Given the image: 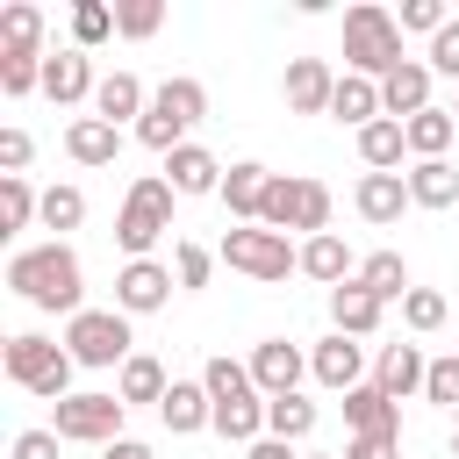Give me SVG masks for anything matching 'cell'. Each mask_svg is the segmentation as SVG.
<instances>
[{"mask_svg": "<svg viewBox=\"0 0 459 459\" xmlns=\"http://www.w3.org/2000/svg\"><path fill=\"white\" fill-rule=\"evenodd\" d=\"M7 287L29 301V308H43V316H79L86 301V273H79V251L65 244V237H50V244H29V251H14L7 258Z\"/></svg>", "mask_w": 459, "mask_h": 459, "instance_id": "1", "label": "cell"}, {"mask_svg": "<svg viewBox=\"0 0 459 459\" xmlns=\"http://www.w3.org/2000/svg\"><path fill=\"white\" fill-rule=\"evenodd\" d=\"M344 65H351L359 79H387L394 65H409V57H402V22H394L380 0L344 7Z\"/></svg>", "mask_w": 459, "mask_h": 459, "instance_id": "2", "label": "cell"}, {"mask_svg": "<svg viewBox=\"0 0 459 459\" xmlns=\"http://www.w3.org/2000/svg\"><path fill=\"white\" fill-rule=\"evenodd\" d=\"M201 115H208V86H201V79H165V86L151 93L143 122H136V143H143V151H158V158H172Z\"/></svg>", "mask_w": 459, "mask_h": 459, "instance_id": "3", "label": "cell"}, {"mask_svg": "<svg viewBox=\"0 0 459 459\" xmlns=\"http://www.w3.org/2000/svg\"><path fill=\"white\" fill-rule=\"evenodd\" d=\"M165 230H172V179H165V172L129 179L122 215H115V244H122L129 258H151V244H158Z\"/></svg>", "mask_w": 459, "mask_h": 459, "instance_id": "4", "label": "cell"}, {"mask_svg": "<svg viewBox=\"0 0 459 459\" xmlns=\"http://www.w3.org/2000/svg\"><path fill=\"white\" fill-rule=\"evenodd\" d=\"M72 373H79V359H72L65 344H50L43 330L7 337V380H14V387L43 394V402H65V394H72Z\"/></svg>", "mask_w": 459, "mask_h": 459, "instance_id": "5", "label": "cell"}, {"mask_svg": "<svg viewBox=\"0 0 459 459\" xmlns=\"http://www.w3.org/2000/svg\"><path fill=\"white\" fill-rule=\"evenodd\" d=\"M258 222H265V230H280V237H287V230L323 237V230H330V186H323V179H308V172H273Z\"/></svg>", "mask_w": 459, "mask_h": 459, "instance_id": "6", "label": "cell"}, {"mask_svg": "<svg viewBox=\"0 0 459 459\" xmlns=\"http://www.w3.org/2000/svg\"><path fill=\"white\" fill-rule=\"evenodd\" d=\"M215 258L230 265V273H244V280H287V273H301V251L280 237V230H265V222H244V230H222V244H215Z\"/></svg>", "mask_w": 459, "mask_h": 459, "instance_id": "7", "label": "cell"}, {"mask_svg": "<svg viewBox=\"0 0 459 459\" xmlns=\"http://www.w3.org/2000/svg\"><path fill=\"white\" fill-rule=\"evenodd\" d=\"M129 344H136V337H129V316H122V308H79V316L65 323V351H72L79 366H93V373H100V366L122 373V366L136 359Z\"/></svg>", "mask_w": 459, "mask_h": 459, "instance_id": "8", "label": "cell"}, {"mask_svg": "<svg viewBox=\"0 0 459 459\" xmlns=\"http://www.w3.org/2000/svg\"><path fill=\"white\" fill-rule=\"evenodd\" d=\"M122 416H129L122 394H65L50 430H57L65 445H100V452H108V445L122 437Z\"/></svg>", "mask_w": 459, "mask_h": 459, "instance_id": "9", "label": "cell"}, {"mask_svg": "<svg viewBox=\"0 0 459 459\" xmlns=\"http://www.w3.org/2000/svg\"><path fill=\"white\" fill-rule=\"evenodd\" d=\"M165 301H172V265L129 258V265L115 273V308H122V316H151V308H165Z\"/></svg>", "mask_w": 459, "mask_h": 459, "instance_id": "10", "label": "cell"}, {"mask_svg": "<svg viewBox=\"0 0 459 459\" xmlns=\"http://www.w3.org/2000/svg\"><path fill=\"white\" fill-rule=\"evenodd\" d=\"M301 373H308V351L287 344V337H265V344L251 351V380H258L265 402H273V394H301Z\"/></svg>", "mask_w": 459, "mask_h": 459, "instance_id": "11", "label": "cell"}, {"mask_svg": "<svg viewBox=\"0 0 459 459\" xmlns=\"http://www.w3.org/2000/svg\"><path fill=\"white\" fill-rule=\"evenodd\" d=\"M308 373H316L323 387L351 394V387H366V344H359V337H344V330H330V337L308 351Z\"/></svg>", "mask_w": 459, "mask_h": 459, "instance_id": "12", "label": "cell"}, {"mask_svg": "<svg viewBox=\"0 0 459 459\" xmlns=\"http://www.w3.org/2000/svg\"><path fill=\"white\" fill-rule=\"evenodd\" d=\"M351 208H359L373 230L402 222V208H416V201H409V172H359V186H351Z\"/></svg>", "mask_w": 459, "mask_h": 459, "instance_id": "13", "label": "cell"}, {"mask_svg": "<svg viewBox=\"0 0 459 459\" xmlns=\"http://www.w3.org/2000/svg\"><path fill=\"white\" fill-rule=\"evenodd\" d=\"M280 93H287V115H330L337 72H330L323 57H294V65H287V79H280Z\"/></svg>", "mask_w": 459, "mask_h": 459, "instance_id": "14", "label": "cell"}, {"mask_svg": "<svg viewBox=\"0 0 459 459\" xmlns=\"http://www.w3.org/2000/svg\"><path fill=\"white\" fill-rule=\"evenodd\" d=\"M423 380H430V359H423L416 344H380V359H373V387H380L387 402L423 394Z\"/></svg>", "mask_w": 459, "mask_h": 459, "instance_id": "15", "label": "cell"}, {"mask_svg": "<svg viewBox=\"0 0 459 459\" xmlns=\"http://www.w3.org/2000/svg\"><path fill=\"white\" fill-rule=\"evenodd\" d=\"M43 93H50L57 108H79V100H93V93H100V79H93V57H86V50H57V57H43Z\"/></svg>", "mask_w": 459, "mask_h": 459, "instance_id": "16", "label": "cell"}, {"mask_svg": "<svg viewBox=\"0 0 459 459\" xmlns=\"http://www.w3.org/2000/svg\"><path fill=\"white\" fill-rule=\"evenodd\" d=\"M430 65L423 57H409V65H394L387 79H380V108H387V122H409V115H423L430 108Z\"/></svg>", "mask_w": 459, "mask_h": 459, "instance_id": "17", "label": "cell"}, {"mask_svg": "<svg viewBox=\"0 0 459 459\" xmlns=\"http://www.w3.org/2000/svg\"><path fill=\"white\" fill-rule=\"evenodd\" d=\"M265 186H273V172L258 165V158H237L230 172H222V208H230V222H258V208H265Z\"/></svg>", "mask_w": 459, "mask_h": 459, "instance_id": "18", "label": "cell"}, {"mask_svg": "<svg viewBox=\"0 0 459 459\" xmlns=\"http://www.w3.org/2000/svg\"><path fill=\"white\" fill-rule=\"evenodd\" d=\"M158 423H165L172 437L215 430V402H208V387H201V380H172V394L158 402Z\"/></svg>", "mask_w": 459, "mask_h": 459, "instance_id": "19", "label": "cell"}, {"mask_svg": "<svg viewBox=\"0 0 459 459\" xmlns=\"http://www.w3.org/2000/svg\"><path fill=\"white\" fill-rule=\"evenodd\" d=\"M222 158L215 151H201V143H179L172 158H165V179H172V194H222Z\"/></svg>", "mask_w": 459, "mask_h": 459, "instance_id": "20", "label": "cell"}, {"mask_svg": "<svg viewBox=\"0 0 459 459\" xmlns=\"http://www.w3.org/2000/svg\"><path fill=\"white\" fill-rule=\"evenodd\" d=\"M301 273L323 280V287H344V280H359V258H351V244H344L337 230H323V237L301 244Z\"/></svg>", "mask_w": 459, "mask_h": 459, "instance_id": "21", "label": "cell"}, {"mask_svg": "<svg viewBox=\"0 0 459 459\" xmlns=\"http://www.w3.org/2000/svg\"><path fill=\"white\" fill-rule=\"evenodd\" d=\"M380 316H387V301H380V294H366L359 280L330 287V323H337L344 337H373V330H380Z\"/></svg>", "mask_w": 459, "mask_h": 459, "instance_id": "22", "label": "cell"}, {"mask_svg": "<svg viewBox=\"0 0 459 459\" xmlns=\"http://www.w3.org/2000/svg\"><path fill=\"white\" fill-rule=\"evenodd\" d=\"M344 430L351 437H380V430H402V402H387L373 380L344 394Z\"/></svg>", "mask_w": 459, "mask_h": 459, "instance_id": "23", "label": "cell"}, {"mask_svg": "<svg viewBox=\"0 0 459 459\" xmlns=\"http://www.w3.org/2000/svg\"><path fill=\"white\" fill-rule=\"evenodd\" d=\"M143 108H151V93H143V79H136V72H108V79H100V93H93V115H100V122H115V129H122V122H143Z\"/></svg>", "mask_w": 459, "mask_h": 459, "instance_id": "24", "label": "cell"}, {"mask_svg": "<svg viewBox=\"0 0 459 459\" xmlns=\"http://www.w3.org/2000/svg\"><path fill=\"white\" fill-rule=\"evenodd\" d=\"M65 151H72V165H115V158H122V129L100 122V115H79V122L65 129Z\"/></svg>", "mask_w": 459, "mask_h": 459, "instance_id": "25", "label": "cell"}, {"mask_svg": "<svg viewBox=\"0 0 459 459\" xmlns=\"http://www.w3.org/2000/svg\"><path fill=\"white\" fill-rule=\"evenodd\" d=\"M330 115L337 122H351V129H366V122H380L387 108H380V79H359V72H337V93H330Z\"/></svg>", "mask_w": 459, "mask_h": 459, "instance_id": "26", "label": "cell"}, {"mask_svg": "<svg viewBox=\"0 0 459 459\" xmlns=\"http://www.w3.org/2000/svg\"><path fill=\"white\" fill-rule=\"evenodd\" d=\"M359 158H366V172H394V165L409 158V129L387 122V115L366 122V129H359Z\"/></svg>", "mask_w": 459, "mask_h": 459, "instance_id": "27", "label": "cell"}, {"mask_svg": "<svg viewBox=\"0 0 459 459\" xmlns=\"http://www.w3.org/2000/svg\"><path fill=\"white\" fill-rule=\"evenodd\" d=\"M409 201H416V208H452V201H459V165H452V158H423V165L409 172Z\"/></svg>", "mask_w": 459, "mask_h": 459, "instance_id": "28", "label": "cell"}, {"mask_svg": "<svg viewBox=\"0 0 459 459\" xmlns=\"http://www.w3.org/2000/svg\"><path fill=\"white\" fill-rule=\"evenodd\" d=\"M115 394L136 409V402H165V394H172V380H165V366H158L151 351H136V359L115 373Z\"/></svg>", "mask_w": 459, "mask_h": 459, "instance_id": "29", "label": "cell"}, {"mask_svg": "<svg viewBox=\"0 0 459 459\" xmlns=\"http://www.w3.org/2000/svg\"><path fill=\"white\" fill-rule=\"evenodd\" d=\"M402 129H409V151H416V165H423V158H445V143L459 136L452 108H423V115H409Z\"/></svg>", "mask_w": 459, "mask_h": 459, "instance_id": "30", "label": "cell"}, {"mask_svg": "<svg viewBox=\"0 0 459 459\" xmlns=\"http://www.w3.org/2000/svg\"><path fill=\"white\" fill-rule=\"evenodd\" d=\"M359 287L380 294V301H409V265H402V251H373V258H359Z\"/></svg>", "mask_w": 459, "mask_h": 459, "instance_id": "31", "label": "cell"}, {"mask_svg": "<svg viewBox=\"0 0 459 459\" xmlns=\"http://www.w3.org/2000/svg\"><path fill=\"white\" fill-rule=\"evenodd\" d=\"M308 430H316V402H308V394H273V402H265V437L301 445Z\"/></svg>", "mask_w": 459, "mask_h": 459, "instance_id": "32", "label": "cell"}, {"mask_svg": "<svg viewBox=\"0 0 459 459\" xmlns=\"http://www.w3.org/2000/svg\"><path fill=\"white\" fill-rule=\"evenodd\" d=\"M36 43H43V14H36L29 0H14V7H0V50H29V57H43Z\"/></svg>", "mask_w": 459, "mask_h": 459, "instance_id": "33", "label": "cell"}, {"mask_svg": "<svg viewBox=\"0 0 459 459\" xmlns=\"http://www.w3.org/2000/svg\"><path fill=\"white\" fill-rule=\"evenodd\" d=\"M158 29H165V0H115V36L143 43V36H158Z\"/></svg>", "mask_w": 459, "mask_h": 459, "instance_id": "34", "label": "cell"}, {"mask_svg": "<svg viewBox=\"0 0 459 459\" xmlns=\"http://www.w3.org/2000/svg\"><path fill=\"white\" fill-rule=\"evenodd\" d=\"M115 36V7L108 0H79L72 7V50H93V43H108Z\"/></svg>", "mask_w": 459, "mask_h": 459, "instance_id": "35", "label": "cell"}, {"mask_svg": "<svg viewBox=\"0 0 459 459\" xmlns=\"http://www.w3.org/2000/svg\"><path fill=\"white\" fill-rule=\"evenodd\" d=\"M29 215H43V194L29 179H7L0 172V230H29Z\"/></svg>", "mask_w": 459, "mask_h": 459, "instance_id": "36", "label": "cell"}, {"mask_svg": "<svg viewBox=\"0 0 459 459\" xmlns=\"http://www.w3.org/2000/svg\"><path fill=\"white\" fill-rule=\"evenodd\" d=\"M36 86H43V57H29V50H0V93L22 100V93H36Z\"/></svg>", "mask_w": 459, "mask_h": 459, "instance_id": "37", "label": "cell"}, {"mask_svg": "<svg viewBox=\"0 0 459 459\" xmlns=\"http://www.w3.org/2000/svg\"><path fill=\"white\" fill-rule=\"evenodd\" d=\"M79 222H86V194H79V186H43V230L65 237V230H79Z\"/></svg>", "mask_w": 459, "mask_h": 459, "instance_id": "38", "label": "cell"}, {"mask_svg": "<svg viewBox=\"0 0 459 459\" xmlns=\"http://www.w3.org/2000/svg\"><path fill=\"white\" fill-rule=\"evenodd\" d=\"M402 323H409L416 337L445 330V294H437V287H409V301H402Z\"/></svg>", "mask_w": 459, "mask_h": 459, "instance_id": "39", "label": "cell"}, {"mask_svg": "<svg viewBox=\"0 0 459 459\" xmlns=\"http://www.w3.org/2000/svg\"><path fill=\"white\" fill-rule=\"evenodd\" d=\"M208 273H215V251H201V244H172V280L194 294V287H208Z\"/></svg>", "mask_w": 459, "mask_h": 459, "instance_id": "40", "label": "cell"}, {"mask_svg": "<svg viewBox=\"0 0 459 459\" xmlns=\"http://www.w3.org/2000/svg\"><path fill=\"white\" fill-rule=\"evenodd\" d=\"M423 402H437V409H459V351H445V359H430V380H423Z\"/></svg>", "mask_w": 459, "mask_h": 459, "instance_id": "41", "label": "cell"}, {"mask_svg": "<svg viewBox=\"0 0 459 459\" xmlns=\"http://www.w3.org/2000/svg\"><path fill=\"white\" fill-rule=\"evenodd\" d=\"M430 72H445V79H459V22H445L437 36H430V57H423Z\"/></svg>", "mask_w": 459, "mask_h": 459, "instance_id": "42", "label": "cell"}, {"mask_svg": "<svg viewBox=\"0 0 459 459\" xmlns=\"http://www.w3.org/2000/svg\"><path fill=\"white\" fill-rule=\"evenodd\" d=\"M394 22H402V29H423V36H437L452 14H445L437 0H402V14H394Z\"/></svg>", "mask_w": 459, "mask_h": 459, "instance_id": "43", "label": "cell"}, {"mask_svg": "<svg viewBox=\"0 0 459 459\" xmlns=\"http://www.w3.org/2000/svg\"><path fill=\"white\" fill-rule=\"evenodd\" d=\"M344 459H402V430H380V437H351Z\"/></svg>", "mask_w": 459, "mask_h": 459, "instance_id": "44", "label": "cell"}, {"mask_svg": "<svg viewBox=\"0 0 459 459\" xmlns=\"http://www.w3.org/2000/svg\"><path fill=\"white\" fill-rule=\"evenodd\" d=\"M29 129H0V165H7V179H22V165H29Z\"/></svg>", "mask_w": 459, "mask_h": 459, "instance_id": "45", "label": "cell"}, {"mask_svg": "<svg viewBox=\"0 0 459 459\" xmlns=\"http://www.w3.org/2000/svg\"><path fill=\"white\" fill-rule=\"evenodd\" d=\"M57 445H65L57 430H22L14 437V459H57Z\"/></svg>", "mask_w": 459, "mask_h": 459, "instance_id": "46", "label": "cell"}, {"mask_svg": "<svg viewBox=\"0 0 459 459\" xmlns=\"http://www.w3.org/2000/svg\"><path fill=\"white\" fill-rule=\"evenodd\" d=\"M244 459H301L287 437H258V445H244Z\"/></svg>", "mask_w": 459, "mask_h": 459, "instance_id": "47", "label": "cell"}, {"mask_svg": "<svg viewBox=\"0 0 459 459\" xmlns=\"http://www.w3.org/2000/svg\"><path fill=\"white\" fill-rule=\"evenodd\" d=\"M100 459H151V445H136V437H115Z\"/></svg>", "mask_w": 459, "mask_h": 459, "instance_id": "48", "label": "cell"}, {"mask_svg": "<svg viewBox=\"0 0 459 459\" xmlns=\"http://www.w3.org/2000/svg\"><path fill=\"white\" fill-rule=\"evenodd\" d=\"M301 459H330V452H301ZM337 459H344V452H337Z\"/></svg>", "mask_w": 459, "mask_h": 459, "instance_id": "49", "label": "cell"}, {"mask_svg": "<svg viewBox=\"0 0 459 459\" xmlns=\"http://www.w3.org/2000/svg\"><path fill=\"white\" fill-rule=\"evenodd\" d=\"M452 459H459V430H452Z\"/></svg>", "mask_w": 459, "mask_h": 459, "instance_id": "50", "label": "cell"}, {"mask_svg": "<svg viewBox=\"0 0 459 459\" xmlns=\"http://www.w3.org/2000/svg\"><path fill=\"white\" fill-rule=\"evenodd\" d=\"M452 122H459V100H452Z\"/></svg>", "mask_w": 459, "mask_h": 459, "instance_id": "51", "label": "cell"}]
</instances>
